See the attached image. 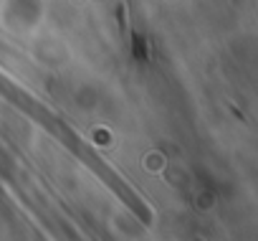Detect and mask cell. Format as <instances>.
<instances>
[{"mask_svg": "<svg viewBox=\"0 0 258 241\" xmlns=\"http://www.w3.org/2000/svg\"><path fill=\"white\" fill-rule=\"evenodd\" d=\"M137 54H140V61L147 59V54H145V38H135V56Z\"/></svg>", "mask_w": 258, "mask_h": 241, "instance_id": "1", "label": "cell"}]
</instances>
